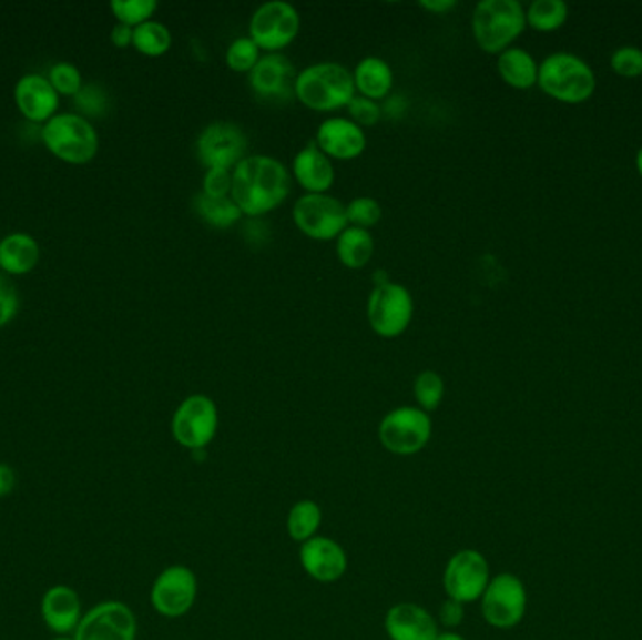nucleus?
<instances>
[{"label":"nucleus","mask_w":642,"mask_h":640,"mask_svg":"<svg viewBox=\"0 0 642 640\" xmlns=\"http://www.w3.org/2000/svg\"><path fill=\"white\" fill-rule=\"evenodd\" d=\"M289 189L288 167L273 156L252 154L232 171V200L248 219H262L281 207Z\"/></svg>","instance_id":"f257e3e1"},{"label":"nucleus","mask_w":642,"mask_h":640,"mask_svg":"<svg viewBox=\"0 0 642 640\" xmlns=\"http://www.w3.org/2000/svg\"><path fill=\"white\" fill-rule=\"evenodd\" d=\"M294 91L308 110L337 111L355 96L354 73L338 62H318L297 73Z\"/></svg>","instance_id":"f03ea898"},{"label":"nucleus","mask_w":642,"mask_h":640,"mask_svg":"<svg viewBox=\"0 0 642 640\" xmlns=\"http://www.w3.org/2000/svg\"><path fill=\"white\" fill-rule=\"evenodd\" d=\"M527 13L517 0H483L471 16V31L487 53H503L522 34Z\"/></svg>","instance_id":"7ed1b4c3"},{"label":"nucleus","mask_w":642,"mask_h":640,"mask_svg":"<svg viewBox=\"0 0 642 640\" xmlns=\"http://www.w3.org/2000/svg\"><path fill=\"white\" fill-rule=\"evenodd\" d=\"M541 91L565 104H581L595 91V75L587 62L569 53L547 57L539 67Z\"/></svg>","instance_id":"20e7f679"},{"label":"nucleus","mask_w":642,"mask_h":640,"mask_svg":"<svg viewBox=\"0 0 642 640\" xmlns=\"http://www.w3.org/2000/svg\"><path fill=\"white\" fill-rule=\"evenodd\" d=\"M42 140L51 153L70 164H86L99 151L96 130L74 113L51 116L43 126Z\"/></svg>","instance_id":"39448f33"},{"label":"nucleus","mask_w":642,"mask_h":640,"mask_svg":"<svg viewBox=\"0 0 642 640\" xmlns=\"http://www.w3.org/2000/svg\"><path fill=\"white\" fill-rule=\"evenodd\" d=\"M414 316L411 293L400 284L386 282L374 286L367 303L368 324L381 338H397L408 329Z\"/></svg>","instance_id":"423d86ee"},{"label":"nucleus","mask_w":642,"mask_h":640,"mask_svg":"<svg viewBox=\"0 0 642 640\" xmlns=\"http://www.w3.org/2000/svg\"><path fill=\"white\" fill-rule=\"evenodd\" d=\"M379 441L387 451L408 457L421 451L432 436V421L421 408L393 409L381 419L378 428Z\"/></svg>","instance_id":"0eeeda50"},{"label":"nucleus","mask_w":642,"mask_h":640,"mask_svg":"<svg viewBox=\"0 0 642 640\" xmlns=\"http://www.w3.org/2000/svg\"><path fill=\"white\" fill-rule=\"evenodd\" d=\"M297 8L284 0H271L257 8L251 19V38L267 53H281L299 34Z\"/></svg>","instance_id":"6e6552de"},{"label":"nucleus","mask_w":642,"mask_h":640,"mask_svg":"<svg viewBox=\"0 0 642 640\" xmlns=\"http://www.w3.org/2000/svg\"><path fill=\"white\" fill-rule=\"evenodd\" d=\"M295 226L306 237L333 241L348 227L346 205L329 194H305L294 205Z\"/></svg>","instance_id":"1a4fd4ad"},{"label":"nucleus","mask_w":642,"mask_h":640,"mask_svg":"<svg viewBox=\"0 0 642 640\" xmlns=\"http://www.w3.org/2000/svg\"><path fill=\"white\" fill-rule=\"evenodd\" d=\"M218 430V409L205 395H192L179 404L172 419L173 438L190 451L205 449Z\"/></svg>","instance_id":"9d476101"},{"label":"nucleus","mask_w":642,"mask_h":640,"mask_svg":"<svg viewBox=\"0 0 642 640\" xmlns=\"http://www.w3.org/2000/svg\"><path fill=\"white\" fill-rule=\"evenodd\" d=\"M527 588L517 575H496L481 596V612L489 626L511 629L527 614Z\"/></svg>","instance_id":"9b49d317"},{"label":"nucleus","mask_w":642,"mask_h":640,"mask_svg":"<svg viewBox=\"0 0 642 640\" xmlns=\"http://www.w3.org/2000/svg\"><path fill=\"white\" fill-rule=\"evenodd\" d=\"M248 140L233 122H213L197 135L196 156L207 170L233 171L246 159Z\"/></svg>","instance_id":"f8f14e48"},{"label":"nucleus","mask_w":642,"mask_h":640,"mask_svg":"<svg viewBox=\"0 0 642 640\" xmlns=\"http://www.w3.org/2000/svg\"><path fill=\"white\" fill-rule=\"evenodd\" d=\"M137 622L123 601H102L81 618L75 640H135Z\"/></svg>","instance_id":"ddd939ff"},{"label":"nucleus","mask_w":642,"mask_h":640,"mask_svg":"<svg viewBox=\"0 0 642 640\" xmlns=\"http://www.w3.org/2000/svg\"><path fill=\"white\" fill-rule=\"evenodd\" d=\"M489 582V563L478 550L465 549L457 552L447 563L444 573L447 596L462 605L481 599Z\"/></svg>","instance_id":"4468645a"},{"label":"nucleus","mask_w":642,"mask_h":640,"mask_svg":"<svg viewBox=\"0 0 642 640\" xmlns=\"http://www.w3.org/2000/svg\"><path fill=\"white\" fill-rule=\"evenodd\" d=\"M196 575L184 566L164 569L151 588L153 609L165 618H179L186 614L196 601Z\"/></svg>","instance_id":"2eb2a0df"},{"label":"nucleus","mask_w":642,"mask_h":640,"mask_svg":"<svg viewBox=\"0 0 642 640\" xmlns=\"http://www.w3.org/2000/svg\"><path fill=\"white\" fill-rule=\"evenodd\" d=\"M295 78H297L295 68L292 67L288 57L282 53H267L262 57L248 75L254 94L264 102L276 104L295 96Z\"/></svg>","instance_id":"dca6fc26"},{"label":"nucleus","mask_w":642,"mask_h":640,"mask_svg":"<svg viewBox=\"0 0 642 640\" xmlns=\"http://www.w3.org/2000/svg\"><path fill=\"white\" fill-rule=\"evenodd\" d=\"M316 145L329 159L354 160L361 156L367 149V135L361 126L344 116H333L319 124L316 132Z\"/></svg>","instance_id":"f3484780"},{"label":"nucleus","mask_w":642,"mask_h":640,"mask_svg":"<svg viewBox=\"0 0 642 640\" xmlns=\"http://www.w3.org/2000/svg\"><path fill=\"white\" fill-rule=\"evenodd\" d=\"M40 614L43 623L57 637L74 634L83 618L80 593L67 585L51 586L50 590L43 593Z\"/></svg>","instance_id":"a211bd4d"},{"label":"nucleus","mask_w":642,"mask_h":640,"mask_svg":"<svg viewBox=\"0 0 642 640\" xmlns=\"http://www.w3.org/2000/svg\"><path fill=\"white\" fill-rule=\"evenodd\" d=\"M299 558L306 573L318 582H335L348 568V558L343 547L327 537H313L305 541Z\"/></svg>","instance_id":"6ab92c4d"},{"label":"nucleus","mask_w":642,"mask_h":640,"mask_svg":"<svg viewBox=\"0 0 642 640\" xmlns=\"http://www.w3.org/2000/svg\"><path fill=\"white\" fill-rule=\"evenodd\" d=\"M294 177L306 190V194H327V190L335 183V167L329 156L310 141L295 154Z\"/></svg>","instance_id":"aec40b11"},{"label":"nucleus","mask_w":642,"mask_h":640,"mask_svg":"<svg viewBox=\"0 0 642 640\" xmlns=\"http://www.w3.org/2000/svg\"><path fill=\"white\" fill-rule=\"evenodd\" d=\"M16 102L29 121H50L59 105V92L43 75L29 73L16 85Z\"/></svg>","instance_id":"412c9836"},{"label":"nucleus","mask_w":642,"mask_h":640,"mask_svg":"<svg viewBox=\"0 0 642 640\" xmlns=\"http://www.w3.org/2000/svg\"><path fill=\"white\" fill-rule=\"evenodd\" d=\"M386 629L391 640H436L440 634L435 618L416 603H398L389 609Z\"/></svg>","instance_id":"4be33fe9"},{"label":"nucleus","mask_w":642,"mask_h":640,"mask_svg":"<svg viewBox=\"0 0 642 640\" xmlns=\"http://www.w3.org/2000/svg\"><path fill=\"white\" fill-rule=\"evenodd\" d=\"M355 92L378 102L391 92L395 75L389 64L379 57H365L354 70Z\"/></svg>","instance_id":"5701e85b"},{"label":"nucleus","mask_w":642,"mask_h":640,"mask_svg":"<svg viewBox=\"0 0 642 640\" xmlns=\"http://www.w3.org/2000/svg\"><path fill=\"white\" fill-rule=\"evenodd\" d=\"M38 257V243L26 233H13L0 243V267L10 275H26L34 268Z\"/></svg>","instance_id":"b1692460"},{"label":"nucleus","mask_w":642,"mask_h":640,"mask_svg":"<svg viewBox=\"0 0 642 640\" xmlns=\"http://www.w3.org/2000/svg\"><path fill=\"white\" fill-rule=\"evenodd\" d=\"M498 72L502 80L514 89H530L538 83L539 68L533 57L524 49L509 48L500 53Z\"/></svg>","instance_id":"393cba45"},{"label":"nucleus","mask_w":642,"mask_h":640,"mask_svg":"<svg viewBox=\"0 0 642 640\" xmlns=\"http://www.w3.org/2000/svg\"><path fill=\"white\" fill-rule=\"evenodd\" d=\"M374 238L368 230L348 226L337 237V256L344 267L357 271L373 260Z\"/></svg>","instance_id":"a878e982"},{"label":"nucleus","mask_w":642,"mask_h":640,"mask_svg":"<svg viewBox=\"0 0 642 640\" xmlns=\"http://www.w3.org/2000/svg\"><path fill=\"white\" fill-rule=\"evenodd\" d=\"M194 211L205 224L216 227V230H227L243 219V213L237 207V203L233 202L232 195L230 197H211V195L200 192L194 197Z\"/></svg>","instance_id":"bb28decb"},{"label":"nucleus","mask_w":642,"mask_h":640,"mask_svg":"<svg viewBox=\"0 0 642 640\" xmlns=\"http://www.w3.org/2000/svg\"><path fill=\"white\" fill-rule=\"evenodd\" d=\"M322 525V509L313 500H300L292 507L288 515V534L295 541L305 544L316 537Z\"/></svg>","instance_id":"cd10ccee"},{"label":"nucleus","mask_w":642,"mask_h":640,"mask_svg":"<svg viewBox=\"0 0 642 640\" xmlns=\"http://www.w3.org/2000/svg\"><path fill=\"white\" fill-rule=\"evenodd\" d=\"M132 45L143 55H164L172 48V32L159 21H147L135 27Z\"/></svg>","instance_id":"c85d7f7f"},{"label":"nucleus","mask_w":642,"mask_h":640,"mask_svg":"<svg viewBox=\"0 0 642 640\" xmlns=\"http://www.w3.org/2000/svg\"><path fill=\"white\" fill-rule=\"evenodd\" d=\"M565 19L568 7L562 0H536L527 12V23L541 32L557 31L565 23Z\"/></svg>","instance_id":"c756f323"},{"label":"nucleus","mask_w":642,"mask_h":640,"mask_svg":"<svg viewBox=\"0 0 642 640\" xmlns=\"http://www.w3.org/2000/svg\"><path fill=\"white\" fill-rule=\"evenodd\" d=\"M446 385L440 374L435 370H422L414 382V395L422 412H435L441 404Z\"/></svg>","instance_id":"7c9ffc66"},{"label":"nucleus","mask_w":642,"mask_h":640,"mask_svg":"<svg viewBox=\"0 0 642 640\" xmlns=\"http://www.w3.org/2000/svg\"><path fill=\"white\" fill-rule=\"evenodd\" d=\"M262 59V49L251 37L237 38L226 49V64L233 72L251 73Z\"/></svg>","instance_id":"2f4dec72"},{"label":"nucleus","mask_w":642,"mask_h":640,"mask_svg":"<svg viewBox=\"0 0 642 640\" xmlns=\"http://www.w3.org/2000/svg\"><path fill=\"white\" fill-rule=\"evenodd\" d=\"M156 8L159 4L154 0H113L111 2V10L119 19V23L129 24L132 29L151 21Z\"/></svg>","instance_id":"473e14b6"},{"label":"nucleus","mask_w":642,"mask_h":640,"mask_svg":"<svg viewBox=\"0 0 642 640\" xmlns=\"http://www.w3.org/2000/svg\"><path fill=\"white\" fill-rule=\"evenodd\" d=\"M346 216H348V226L368 230V227L376 226L381 220V205H379L378 200L361 195L346 205Z\"/></svg>","instance_id":"72a5a7b5"},{"label":"nucleus","mask_w":642,"mask_h":640,"mask_svg":"<svg viewBox=\"0 0 642 640\" xmlns=\"http://www.w3.org/2000/svg\"><path fill=\"white\" fill-rule=\"evenodd\" d=\"M50 83L59 94L75 96L81 91V73L70 62H59L51 68Z\"/></svg>","instance_id":"f704fd0d"},{"label":"nucleus","mask_w":642,"mask_h":640,"mask_svg":"<svg viewBox=\"0 0 642 640\" xmlns=\"http://www.w3.org/2000/svg\"><path fill=\"white\" fill-rule=\"evenodd\" d=\"M349 116H351V121L357 124V126H374V124H378L379 119H381V105L378 102H374V100H368V98L359 96V94H355L351 98V102L348 104Z\"/></svg>","instance_id":"c9c22d12"},{"label":"nucleus","mask_w":642,"mask_h":640,"mask_svg":"<svg viewBox=\"0 0 642 640\" xmlns=\"http://www.w3.org/2000/svg\"><path fill=\"white\" fill-rule=\"evenodd\" d=\"M611 67L622 78H639L642 75V51L639 48H620L612 55Z\"/></svg>","instance_id":"e433bc0d"},{"label":"nucleus","mask_w":642,"mask_h":640,"mask_svg":"<svg viewBox=\"0 0 642 640\" xmlns=\"http://www.w3.org/2000/svg\"><path fill=\"white\" fill-rule=\"evenodd\" d=\"M203 194L211 197H230L232 195V171L207 170L203 179Z\"/></svg>","instance_id":"4c0bfd02"},{"label":"nucleus","mask_w":642,"mask_h":640,"mask_svg":"<svg viewBox=\"0 0 642 640\" xmlns=\"http://www.w3.org/2000/svg\"><path fill=\"white\" fill-rule=\"evenodd\" d=\"M19 297L16 287L10 282L0 276V327L10 324L18 314Z\"/></svg>","instance_id":"58836bf2"},{"label":"nucleus","mask_w":642,"mask_h":640,"mask_svg":"<svg viewBox=\"0 0 642 640\" xmlns=\"http://www.w3.org/2000/svg\"><path fill=\"white\" fill-rule=\"evenodd\" d=\"M75 96H78V105H80L81 110L91 113V115H100L105 110V104H108L104 91L96 85L83 87Z\"/></svg>","instance_id":"ea45409f"},{"label":"nucleus","mask_w":642,"mask_h":640,"mask_svg":"<svg viewBox=\"0 0 642 640\" xmlns=\"http://www.w3.org/2000/svg\"><path fill=\"white\" fill-rule=\"evenodd\" d=\"M462 620H465V605L455 599H447L446 603L441 605L440 622L446 628H457Z\"/></svg>","instance_id":"a19ab883"},{"label":"nucleus","mask_w":642,"mask_h":640,"mask_svg":"<svg viewBox=\"0 0 642 640\" xmlns=\"http://www.w3.org/2000/svg\"><path fill=\"white\" fill-rule=\"evenodd\" d=\"M13 488H16V471L12 466L0 463V498L12 495Z\"/></svg>","instance_id":"79ce46f5"},{"label":"nucleus","mask_w":642,"mask_h":640,"mask_svg":"<svg viewBox=\"0 0 642 640\" xmlns=\"http://www.w3.org/2000/svg\"><path fill=\"white\" fill-rule=\"evenodd\" d=\"M134 40V29L129 24L116 23L111 31V42L115 43L116 48H129Z\"/></svg>","instance_id":"37998d69"},{"label":"nucleus","mask_w":642,"mask_h":640,"mask_svg":"<svg viewBox=\"0 0 642 640\" xmlns=\"http://www.w3.org/2000/svg\"><path fill=\"white\" fill-rule=\"evenodd\" d=\"M457 7L455 0H422L421 8H425L427 12L438 13V16H444V13L454 10Z\"/></svg>","instance_id":"c03bdc74"},{"label":"nucleus","mask_w":642,"mask_h":640,"mask_svg":"<svg viewBox=\"0 0 642 640\" xmlns=\"http://www.w3.org/2000/svg\"><path fill=\"white\" fill-rule=\"evenodd\" d=\"M436 640H466L465 637L454 633V631H447V633H440L436 637Z\"/></svg>","instance_id":"a18cd8bd"},{"label":"nucleus","mask_w":642,"mask_h":640,"mask_svg":"<svg viewBox=\"0 0 642 640\" xmlns=\"http://www.w3.org/2000/svg\"><path fill=\"white\" fill-rule=\"evenodd\" d=\"M636 170H639V173H641L642 177V146L641 151H639V154H636Z\"/></svg>","instance_id":"49530a36"},{"label":"nucleus","mask_w":642,"mask_h":640,"mask_svg":"<svg viewBox=\"0 0 642 640\" xmlns=\"http://www.w3.org/2000/svg\"><path fill=\"white\" fill-rule=\"evenodd\" d=\"M51 640H75L74 637H55V639Z\"/></svg>","instance_id":"de8ad7c7"}]
</instances>
